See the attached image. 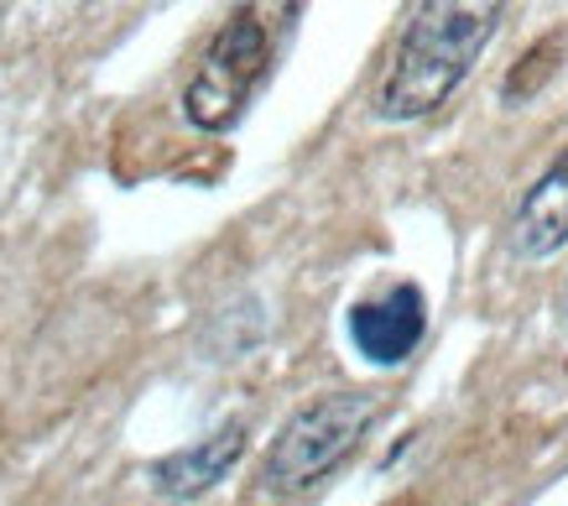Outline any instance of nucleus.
Here are the masks:
<instances>
[{"label": "nucleus", "instance_id": "f257e3e1", "mask_svg": "<svg viewBox=\"0 0 568 506\" xmlns=\"http://www.w3.org/2000/svg\"><path fill=\"white\" fill-rule=\"evenodd\" d=\"M500 11L506 6H459V0L417 6L376 84L381 121H423L444 105L500 32Z\"/></svg>", "mask_w": 568, "mask_h": 506}, {"label": "nucleus", "instance_id": "f03ea898", "mask_svg": "<svg viewBox=\"0 0 568 506\" xmlns=\"http://www.w3.org/2000/svg\"><path fill=\"white\" fill-rule=\"evenodd\" d=\"M376 413L381 402L371 392H355V386L303 402L293 418L282 423V434L272 438V449L261 459V486L272 496H297V490L318 486L328 470H339L349 454L361 449Z\"/></svg>", "mask_w": 568, "mask_h": 506}, {"label": "nucleus", "instance_id": "7ed1b4c3", "mask_svg": "<svg viewBox=\"0 0 568 506\" xmlns=\"http://www.w3.org/2000/svg\"><path fill=\"white\" fill-rule=\"evenodd\" d=\"M276 63V32L272 17L261 6H241L230 11L209 53L199 58L189 89H183V115H189L193 131L204 136H224L230 125H241L245 105L256 100L261 79L272 73Z\"/></svg>", "mask_w": 568, "mask_h": 506}, {"label": "nucleus", "instance_id": "20e7f679", "mask_svg": "<svg viewBox=\"0 0 568 506\" xmlns=\"http://www.w3.org/2000/svg\"><path fill=\"white\" fill-rule=\"evenodd\" d=\"M345 330H349V345L361 350L371 366H402V361L423 345V334H428V303H423V287L402 282V287H392V293L365 297V303L349 308Z\"/></svg>", "mask_w": 568, "mask_h": 506}, {"label": "nucleus", "instance_id": "39448f33", "mask_svg": "<svg viewBox=\"0 0 568 506\" xmlns=\"http://www.w3.org/2000/svg\"><path fill=\"white\" fill-rule=\"evenodd\" d=\"M245 423H220L214 434H204L199 444H189V449L178 454H162L152 470V490L156 496H168V502H193V496H204V490H214L224 480V475L241 465L245 454Z\"/></svg>", "mask_w": 568, "mask_h": 506}, {"label": "nucleus", "instance_id": "423d86ee", "mask_svg": "<svg viewBox=\"0 0 568 506\" xmlns=\"http://www.w3.org/2000/svg\"><path fill=\"white\" fill-rule=\"evenodd\" d=\"M511 245H517L521 262H548L568 245V146L521 193L517 220H511Z\"/></svg>", "mask_w": 568, "mask_h": 506}, {"label": "nucleus", "instance_id": "0eeeda50", "mask_svg": "<svg viewBox=\"0 0 568 506\" xmlns=\"http://www.w3.org/2000/svg\"><path fill=\"white\" fill-rule=\"evenodd\" d=\"M552 63H558V37L537 42L532 53H527V63H517V69L506 73V84H500V100H506V105H517V100H532L537 84L548 79Z\"/></svg>", "mask_w": 568, "mask_h": 506}, {"label": "nucleus", "instance_id": "6e6552de", "mask_svg": "<svg viewBox=\"0 0 568 506\" xmlns=\"http://www.w3.org/2000/svg\"><path fill=\"white\" fill-rule=\"evenodd\" d=\"M402 506H417V502H402Z\"/></svg>", "mask_w": 568, "mask_h": 506}]
</instances>
